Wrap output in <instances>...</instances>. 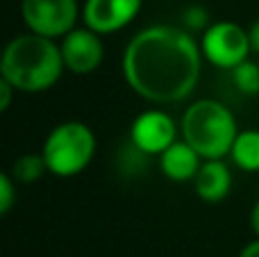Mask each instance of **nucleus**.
Listing matches in <instances>:
<instances>
[{
  "label": "nucleus",
  "mask_w": 259,
  "mask_h": 257,
  "mask_svg": "<svg viewBox=\"0 0 259 257\" xmlns=\"http://www.w3.org/2000/svg\"><path fill=\"white\" fill-rule=\"evenodd\" d=\"M200 48L209 64L232 71L234 66L246 62L248 55H250L252 50L250 32H246L237 23L216 21L209 27H205L200 39Z\"/></svg>",
  "instance_id": "nucleus-5"
},
{
  "label": "nucleus",
  "mask_w": 259,
  "mask_h": 257,
  "mask_svg": "<svg viewBox=\"0 0 259 257\" xmlns=\"http://www.w3.org/2000/svg\"><path fill=\"white\" fill-rule=\"evenodd\" d=\"M250 44H252V50H255V53H259V18L255 23H252V27L250 30Z\"/></svg>",
  "instance_id": "nucleus-19"
},
{
  "label": "nucleus",
  "mask_w": 259,
  "mask_h": 257,
  "mask_svg": "<svg viewBox=\"0 0 259 257\" xmlns=\"http://www.w3.org/2000/svg\"><path fill=\"white\" fill-rule=\"evenodd\" d=\"M230 157L234 159L241 171L257 173L259 171V130H243L237 135L230 150Z\"/></svg>",
  "instance_id": "nucleus-12"
},
{
  "label": "nucleus",
  "mask_w": 259,
  "mask_h": 257,
  "mask_svg": "<svg viewBox=\"0 0 259 257\" xmlns=\"http://www.w3.org/2000/svg\"><path fill=\"white\" fill-rule=\"evenodd\" d=\"M237 121L219 100H196L184 112L182 139L200 153L202 159H223L237 139Z\"/></svg>",
  "instance_id": "nucleus-3"
},
{
  "label": "nucleus",
  "mask_w": 259,
  "mask_h": 257,
  "mask_svg": "<svg viewBox=\"0 0 259 257\" xmlns=\"http://www.w3.org/2000/svg\"><path fill=\"white\" fill-rule=\"evenodd\" d=\"M62 57L68 71L77 73V75H87V73L96 71L105 57V48L100 34L94 32L91 27H75L66 36H62Z\"/></svg>",
  "instance_id": "nucleus-7"
},
{
  "label": "nucleus",
  "mask_w": 259,
  "mask_h": 257,
  "mask_svg": "<svg viewBox=\"0 0 259 257\" xmlns=\"http://www.w3.org/2000/svg\"><path fill=\"white\" fill-rule=\"evenodd\" d=\"M193 189L207 203H221L232 189V173L221 159H205L193 178Z\"/></svg>",
  "instance_id": "nucleus-11"
},
{
  "label": "nucleus",
  "mask_w": 259,
  "mask_h": 257,
  "mask_svg": "<svg viewBox=\"0 0 259 257\" xmlns=\"http://www.w3.org/2000/svg\"><path fill=\"white\" fill-rule=\"evenodd\" d=\"M200 159H202L200 153L182 139V141H173L159 155V166H161V173L168 180L187 182V180H193L196 173L200 171V166H202Z\"/></svg>",
  "instance_id": "nucleus-10"
},
{
  "label": "nucleus",
  "mask_w": 259,
  "mask_h": 257,
  "mask_svg": "<svg viewBox=\"0 0 259 257\" xmlns=\"http://www.w3.org/2000/svg\"><path fill=\"white\" fill-rule=\"evenodd\" d=\"M46 171H48V164H46L44 155H23V157H18L14 162L9 176L16 180V185H32Z\"/></svg>",
  "instance_id": "nucleus-13"
},
{
  "label": "nucleus",
  "mask_w": 259,
  "mask_h": 257,
  "mask_svg": "<svg viewBox=\"0 0 259 257\" xmlns=\"http://www.w3.org/2000/svg\"><path fill=\"white\" fill-rule=\"evenodd\" d=\"M21 14L30 32L57 39L75 30L80 7L77 0H23Z\"/></svg>",
  "instance_id": "nucleus-6"
},
{
  "label": "nucleus",
  "mask_w": 259,
  "mask_h": 257,
  "mask_svg": "<svg viewBox=\"0 0 259 257\" xmlns=\"http://www.w3.org/2000/svg\"><path fill=\"white\" fill-rule=\"evenodd\" d=\"M66 68L62 48L55 39L36 32L14 36L7 44L0 62V75L16 87V91L39 94L46 91L62 77Z\"/></svg>",
  "instance_id": "nucleus-2"
},
{
  "label": "nucleus",
  "mask_w": 259,
  "mask_h": 257,
  "mask_svg": "<svg viewBox=\"0 0 259 257\" xmlns=\"http://www.w3.org/2000/svg\"><path fill=\"white\" fill-rule=\"evenodd\" d=\"M232 80L237 89L246 96H257L259 94V66L252 62H241L239 66L232 68Z\"/></svg>",
  "instance_id": "nucleus-14"
},
{
  "label": "nucleus",
  "mask_w": 259,
  "mask_h": 257,
  "mask_svg": "<svg viewBox=\"0 0 259 257\" xmlns=\"http://www.w3.org/2000/svg\"><path fill=\"white\" fill-rule=\"evenodd\" d=\"M250 228H252V232L259 237V200L255 203V207H252V212H250Z\"/></svg>",
  "instance_id": "nucleus-20"
},
{
  "label": "nucleus",
  "mask_w": 259,
  "mask_h": 257,
  "mask_svg": "<svg viewBox=\"0 0 259 257\" xmlns=\"http://www.w3.org/2000/svg\"><path fill=\"white\" fill-rule=\"evenodd\" d=\"M143 0H87L82 7L84 25L98 34L123 30L141 12Z\"/></svg>",
  "instance_id": "nucleus-9"
},
{
  "label": "nucleus",
  "mask_w": 259,
  "mask_h": 257,
  "mask_svg": "<svg viewBox=\"0 0 259 257\" xmlns=\"http://www.w3.org/2000/svg\"><path fill=\"white\" fill-rule=\"evenodd\" d=\"M202 48L189 30L152 25L141 30L123 53V75L134 94L150 103H180L200 80Z\"/></svg>",
  "instance_id": "nucleus-1"
},
{
  "label": "nucleus",
  "mask_w": 259,
  "mask_h": 257,
  "mask_svg": "<svg viewBox=\"0 0 259 257\" xmlns=\"http://www.w3.org/2000/svg\"><path fill=\"white\" fill-rule=\"evenodd\" d=\"M48 171L59 178H71L82 173L96 155V135L87 123L66 121L50 130L44 144Z\"/></svg>",
  "instance_id": "nucleus-4"
},
{
  "label": "nucleus",
  "mask_w": 259,
  "mask_h": 257,
  "mask_svg": "<svg viewBox=\"0 0 259 257\" xmlns=\"http://www.w3.org/2000/svg\"><path fill=\"white\" fill-rule=\"evenodd\" d=\"M16 91V87L14 84H9L5 77H0V109H7L9 107V103H12V94Z\"/></svg>",
  "instance_id": "nucleus-17"
},
{
  "label": "nucleus",
  "mask_w": 259,
  "mask_h": 257,
  "mask_svg": "<svg viewBox=\"0 0 259 257\" xmlns=\"http://www.w3.org/2000/svg\"><path fill=\"white\" fill-rule=\"evenodd\" d=\"M16 200V180L9 173L0 176V214H7Z\"/></svg>",
  "instance_id": "nucleus-15"
},
{
  "label": "nucleus",
  "mask_w": 259,
  "mask_h": 257,
  "mask_svg": "<svg viewBox=\"0 0 259 257\" xmlns=\"http://www.w3.org/2000/svg\"><path fill=\"white\" fill-rule=\"evenodd\" d=\"M175 132L178 127L168 114L150 109L134 118L132 127H130V141L146 155H161L173 141H178Z\"/></svg>",
  "instance_id": "nucleus-8"
},
{
  "label": "nucleus",
  "mask_w": 259,
  "mask_h": 257,
  "mask_svg": "<svg viewBox=\"0 0 259 257\" xmlns=\"http://www.w3.org/2000/svg\"><path fill=\"white\" fill-rule=\"evenodd\" d=\"M239 257H259V239L250 241V244H248L246 248L239 253Z\"/></svg>",
  "instance_id": "nucleus-18"
},
{
  "label": "nucleus",
  "mask_w": 259,
  "mask_h": 257,
  "mask_svg": "<svg viewBox=\"0 0 259 257\" xmlns=\"http://www.w3.org/2000/svg\"><path fill=\"white\" fill-rule=\"evenodd\" d=\"M184 21L191 30H200V27H209L207 25V12L202 7H191L184 12Z\"/></svg>",
  "instance_id": "nucleus-16"
}]
</instances>
